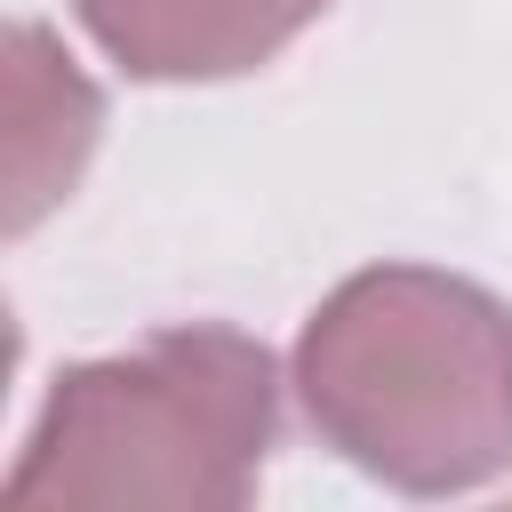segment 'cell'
<instances>
[{"mask_svg": "<svg viewBox=\"0 0 512 512\" xmlns=\"http://www.w3.org/2000/svg\"><path fill=\"white\" fill-rule=\"evenodd\" d=\"M296 400L328 448L392 488H480L512 464V312L424 264L360 272L312 312Z\"/></svg>", "mask_w": 512, "mask_h": 512, "instance_id": "obj_1", "label": "cell"}, {"mask_svg": "<svg viewBox=\"0 0 512 512\" xmlns=\"http://www.w3.org/2000/svg\"><path fill=\"white\" fill-rule=\"evenodd\" d=\"M280 424L272 352L232 328H168L72 368L8 472V512H224L248 504Z\"/></svg>", "mask_w": 512, "mask_h": 512, "instance_id": "obj_2", "label": "cell"}, {"mask_svg": "<svg viewBox=\"0 0 512 512\" xmlns=\"http://www.w3.org/2000/svg\"><path fill=\"white\" fill-rule=\"evenodd\" d=\"M328 0H80L88 32L144 80H224L280 56Z\"/></svg>", "mask_w": 512, "mask_h": 512, "instance_id": "obj_3", "label": "cell"}, {"mask_svg": "<svg viewBox=\"0 0 512 512\" xmlns=\"http://www.w3.org/2000/svg\"><path fill=\"white\" fill-rule=\"evenodd\" d=\"M96 128L104 104L80 80V64L40 24H16L8 32V232H32L80 184Z\"/></svg>", "mask_w": 512, "mask_h": 512, "instance_id": "obj_4", "label": "cell"}]
</instances>
